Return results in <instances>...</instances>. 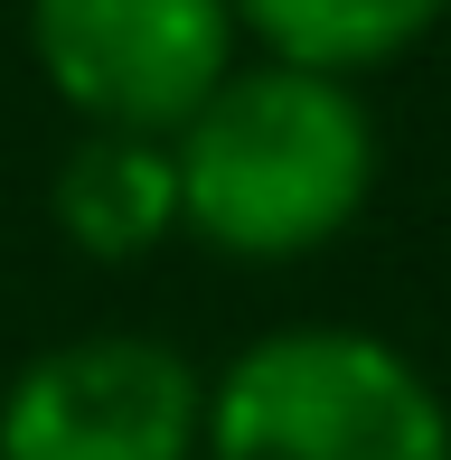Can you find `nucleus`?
<instances>
[{"label": "nucleus", "mask_w": 451, "mask_h": 460, "mask_svg": "<svg viewBox=\"0 0 451 460\" xmlns=\"http://www.w3.org/2000/svg\"><path fill=\"white\" fill-rule=\"evenodd\" d=\"M57 235L94 263H141L179 235V170L170 141L151 132H85L66 160H57Z\"/></svg>", "instance_id": "obj_5"}, {"label": "nucleus", "mask_w": 451, "mask_h": 460, "mask_svg": "<svg viewBox=\"0 0 451 460\" xmlns=\"http://www.w3.org/2000/svg\"><path fill=\"white\" fill-rule=\"evenodd\" d=\"M179 235L226 263H301L376 198V113L348 75L235 57L226 85L170 132Z\"/></svg>", "instance_id": "obj_1"}, {"label": "nucleus", "mask_w": 451, "mask_h": 460, "mask_svg": "<svg viewBox=\"0 0 451 460\" xmlns=\"http://www.w3.org/2000/svg\"><path fill=\"white\" fill-rule=\"evenodd\" d=\"M235 29L254 38V57H282V66H320V75H376L395 66L404 48L451 19V0H226Z\"/></svg>", "instance_id": "obj_6"}, {"label": "nucleus", "mask_w": 451, "mask_h": 460, "mask_svg": "<svg viewBox=\"0 0 451 460\" xmlns=\"http://www.w3.org/2000/svg\"><path fill=\"white\" fill-rule=\"evenodd\" d=\"M198 460H451V404L395 339L301 320L208 385Z\"/></svg>", "instance_id": "obj_2"}, {"label": "nucleus", "mask_w": 451, "mask_h": 460, "mask_svg": "<svg viewBox=\"0 0 451 460\" xmlns=\"http://www.w3.org/2000/svg\"><path fill=\"white\" fill-rule=\"evenodd\" d=\"M235 48L226 0H29V57L85 132L170 141L226 85Z\"/></svg>", "instance_id": "obj_3"}, {"label": "nucleus", "mask_w": 451, "mask_h": 460, "mask_svg": "<svg viewBox=\"0 0 451 460\" xmlns=\"http://www.w3.org/2000/svg\"><path fill=\"white\" fill-rule=\"evenodd\" d=\"M198 432L208 376L141 329L57 339L0 394V460H198Z\"/></svg>", "instance_id": "obj_4"}]
</instances>
